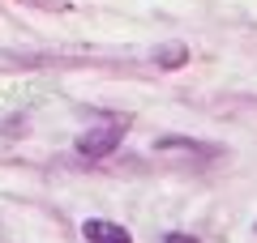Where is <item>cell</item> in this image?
Returning a JSON list of instances; mask_svg holds the SVG:
<instances>
[{"label":"cell","mask_w":257,"mask_h":243,"mask_svg":"<svg viewBox=\"0 0 257 243\" xmlns=\"http://www.w3.org/2000/svg\"><path fill=\"white\" fill-rule=\"evenodd\" d=\"M155 60H159V68H180V64H184V47H180V43H176V47H163Z\"/></svg>","instance_id":"obj_4"},{"label":"cell","mask_w":257,"mask_h":243,"mask_svg":"<svg viewBox=\"0 0 257 243\" xmlns=\"http://www.w3.org/2000/svg\"><path fill=\"white\" fill-rule=\"evenodd\" d=\"M82 234H86L90 243H133V234H128L124 226H116V222H103V218L86 222V226H82Z\"/></svg>","instance_id":"obj_2"},{"label":"cell","mask_w":257,"mask_h":243,"mask_svg":"<svg viewBox=\"0 0 257 243\" xmlns=\"http://www.w3.org/2000/svg\"><path fill=\"white\" fill-rule=\"evenodd\" d=\"M159 150H184V154H206V158H210V154H219L214 145H193V141H176V136H163V141H159Z\"/></svg>","instance_id":"obj_3"},{"label":"cell","mask_w":257,"mask_h":243,"mask_svg":"<svg viewBox=\"0 0 257 243\" xmlns=\"http://www.w3.org/2000/svg\"><path fill=\"white\" fill-rule=\"evenodd\" d=\"M120 136H124V128H120V124L90 128V132L77 136V154H82V158H107V154L120 145Z\"/></svg>","instance_id":"obj_1"},{"label":"cell","mask_w":257,"mask_h":243,"mask_svg":"<svg viewBox=\"0 0 257 243\" xmlns=\"http://www.w3.org/2000/svg\"><path fill=\"white\" fill-rule=\"evenodd\" d=\"M167 243H197V239H189V234H167Z\"/></svg>","instance_id":"obj_5"}]
</instances>
